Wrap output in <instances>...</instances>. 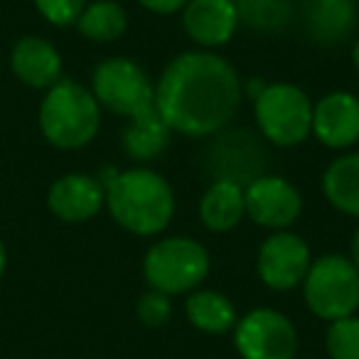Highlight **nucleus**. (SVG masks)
I'll return each mask as SVG.
<instances>
[{"mask_svg":"<svg viewBox=\"0 0 359 359\" xmlns=\"http://www.w3.org/2000/svg\"><path fill=\"white\" fill-rule=\"evenodd\" d=\"M254 116L264 140L278 148H295L313 130V101L288 81L266 84L254 99Z\"/></svg>","mask_w":359,"mask_h":359,"instance_id":"39448f33","label":"nucleus"},{"mask_svg":"<svg viewBox=\"0 0 359 359\" xmlns=\"http://www.w3.org/2000/svg\"><path fill=\"white\" fill-rule=\"evenodd\" d=\"M11 67L32 89H50L62 79V55L42 37H22L11 55Z\"/></svg>","mask_w":359,"mask_h":359,"instance_id":"dca6fc26","label":"nucleus"},{"mask_svg":"<svg viewBox=\"0 0 359 359\" xmlns=\"http://www.w3.org/2000/svg\"><path fill=\"white\" fill-rule=\"evenodd\" d=\"M202 160L212 182L226 180L246 187L256 177L266 175L269 150L261 133H254L249 128H224L212 135Z\"/></svg>","mask_w":359,"mask_h":359,"instance_id":"0eeeda50","label":"nucleus"},{"mask_svg":"<svg viewBox=\"0 0 359 359\" xmlns=\"http://www.w3.org/2000/svg\"><path fill=\"white\" fill-rule=\"evenodd\" d=\"M210 273V251L190 236H168L145 251L143 276L165 295L192 293Z\"/></svg>","mask_w":359,"mask_h":359,"instance_id":"20e7f679","label":"nucleus"},{"mask_svg":"<svg viewBox=\"0 0 359 359\" xmlns=\"http://www.w3.org/2000/svg\"><path fill=\"white\" fill-rule=\"evenodd\" d=\"M244 84L236 69L207 50L177 55L155 84V109L172 133L212 138L234 121Z\"/></svg>","mask_w":359,"mask_h":359,"instance_id":"f257e3e1","label":"nucleus"},{"mask_svg":"<svg viewBox=\"0 0 359 359\" xmlns=\"http://www.w3.org/2000/svg\"><path fill=\"white\" fill-rule=\"evenodd\" d=\"M91 94L101 109L123 118L155 106V84L148 72L128 57H109L91 74Z\"/></svg>","mask_w":359,"mask_h":359,"instance_id":"6e6552de","label":"nucleus"},{"mask_svg":"<svg viewBox=\"0 0 359 359\" xmlns=\"http://www.w3.org/2000/svg\"><path fill=\"white\" fill-rule=\"evenodd\" d=\"M310 264V246L288 229L273 231L269 239H264L256 256L259 278L271 290H293L303 285Z\"/></svg>","mask_w":359,"mask_h":359,"instance_id":"9b49d317","label":"nucleus"},{"mask_svg":"<svg viewBox=\"0 0 359 359\" xmlns=\"http://www.w3.org/2000/svg\"><path fill=\"white\" fill-rule=\"evenodd\" d=\"M239 25L254 32H280L293 20V0H231Z\"/></svg>","mask_w":359,"mask_h":359,"instance_id":"4be33fe9","label":"nucleus"},{"mask_svg":"<svg viewBox=\"0 0 359 359\" xmlns=\"http://www.w3.org/2000/svg\"><path fill=\"white\" fill-rule=\"evenodd\" d=\"M101 126V106L91 89L72 79L50 86L40 104V130L55 148L79 150L96 138Z\"/></svg>","mask_w":359,"mask_h":359,"instance_id":"7ed1b4c3","label":"nucleus"},{"mask_svg":"<svg viewBox=\"0 0 359 359\" xmlns=\"http://www.w3.org/2000/svg\"><path fill=\"white\" fill-rule=\"evenodd\" d=\"M52 215L67 224H81L89 222L104 210L106 190L99 177H91L84 172H69L55 180L47 195Z\"/></svg>","mask_w":359,"mask_h":359,"instance_id":"ddd939ff","label":"nucleus"},{"mask_svg":"<svg viewBox=\"0 0 359 359\" xmlns=\"http://www.w3.org/2000/svg\"><path fill=\"white\" fill-rule=\"evenodd\" d=\"M185 313L192 327L205 334H224L236 327V313L234 303L224 293L217 290H192L185 300Z\"/></svg>","mask_w":359,"mask_h":359,"instance_id":"aec40b11","label":"nucleus"},{"mask_svg":"<svg viewBox=\"0 0 359 359\" xmlns=\"http://www.w3.org/2000/svg\"><path fill=\"white\" fill-rule=\"evenodd\" d=\"M352 65H354V69H357V74H359V40L354 42V47H352Z\"/></svg>","mask_w":359,"mask_h":359,"instance_id":"c85d7f7f","label":"nucleus"},{"mask_svg":"<svg viewBox=\"0 0 359 359\" xmlns=\"http://www.w3.org/2000/svg\"><path fill=\"white\" fill-rule=\"evenodd\" d=\"M349 261L354 264V269L359 271V226L352 236V244H349Z\"/></svg>","mask_w":359,"mask_h":359,"instance_id":"bb28decb","label":"nucleus"},{"mask_svg":"<svg viewBox=\"0 0 359 359\" xmlns=\"http://www.w3.org/2000/svg\"><path fill=\"white\" fill-rule=\"evenodd\" d=\"M106 207L114 222L135 236H158L172 222L175 195L170 182L155 170H121L106 185Z\"/></svg>","mask_w":359,"mask_h":359,"instance_id":"f03ea898","label":"nucleus"},{"mask_svg":"<svg viewBox=\"0 0 359 359\" xmlns=\"http://www.w3.org/2000/svg\"><path fill=\"white\" fill-rule=\"evenodd\" d=\"M323 192L334 210L359 219V150L339 155L327 165Z\"/></svg>","mask_w":359,"mask_h":359,"instance_id":"6ab92c4d","label":"nucleus"},{"mask_svg":"<svg viewBox=\"0 0 359 359\" xmlns=\"http://www.w3.org/2000/svg\"><path fill=\"white\" fill-rule=\"evenodd\" d=\"M303 298L310 313L325 323L349 318L359 308V271L342 254L320 256L303 280Z\"/></svg>","mask_w":359,"mask_h":359,"instance_id":"423d86ee","label":"nucleus"},{"mask_svg":"<svg viewBox=\"0 0 359 359\" xmlns=\"http://www.w3.org/2000/svg\"><path fill=\"white\" fill-rule=\"evenodd\" d=\"M264 86L266 84L261 79H249V81H246V86H244V91L251 96V99H256V96H259L261 91H264Z\"/></svg>","mask_w":359,"mask_h":359,"instance_id":"cd10ccee","label":"nucleus"},{"mask_svg":"<svg viewBox=\"0 0 359 359\" xmlns=\"http://www.w3.org/2000/svg\"><path fill=\"white\" fill-rule=\"evenodd\" d=\"M35 6L47 22L67 27L79 20L81 11L86 8V0H35Z\"/></svg>","mask_w":359,"mask_h":359,"instance_id":"393cba45","label":"nucleus"},{"mask_svg":"<svg viewBox=\"0 0 359 359\" xmlns=\"http://www.w3.org/2000/svg\"><path fill=\"white\" fill-rule=\"evenodd\" d=\"M246 217L271 231H283L298 222L303 197L290 180L280 175H261L244 187Z\"/></svg>","mask_w":359,"mask_h":359,"instance_id":"9d476101","label":"nucleus"},{"mask_svg":"<svg viewBox=\"0 0 359 359\" xmlns=\"http://www.w3.org/2000/svg\"><path fill=\"white\" fill-rule=\"evenodd\" d=\"M325 349L330 359H359V318L332 320L325 334Z\"/></svg>","mask_w":359,"mask_h":359,"instance_id":"5701e85b","label":"nucleus"},{"mask_svg":"<svg viewBox=\"0 0 359 359\" xmlns=\"http://www.w3.org/2000/svg\"><path fill=\"white\" fill-rule=\"evenodd\" d=\"M172 130L163 121L155 106L135 114L128 118L123 133H121V145H123L126 155L135 163H150V160L160 158L168 150Z\"/></svg>","mask_w":359,"mask_h":359,"instance_id":"f3484780","label":"nucleus"},{"mask_svg":"<svg viewBox=\"0 0 359 359\" xmlns=\"http://www.w3.org/2000/svg\"><path fill=\"white\" fill-rule=\"evenodd\" d=\"M182 27L202 50L224 47L239 27V15L231 0H187L182 8Z\"/></svg>","mask_w":359,"mask_h":359,"instance_id":"4468645a","label":"nucleus"},{"mask_svg":"<svg viewBox=\"0 0 359 359\" xmlns=\"http://www.w3.org/2000/svg\"><path fill=\"white\" fill-rule=\"evenodd\" d=\"M6 264H8V254H6L3 241H0V276H3V271H6Z\"/></svg>","mask_w":359,"mask_h":359,"instance_id":"c756f323","label":"nucleus"},{"mask_svg":"<svg viewBox=\"0 0 359 359\" xmlns=\"http://www.w3.org/2000/svg\"><path fill=\"white\" fill-rule=\"evenodd\" d=\"M310 133L332 150H347L359 143V99L349 91H330L313 104Z\"/></svg>","mask_w":359,"mask_h":359,"instance_id":"f8f14e48","label":"nucleus"},{"mask_svg":"<svg viewBox=\"0 0 359 359\" xmlns=\"http://www.w3.org/2000/svg\"><path fill=\"white\" fill-rule=\"evenodd\" d=\"M135 315L145 327H163L172 318V303H170V295L160 293V290L150 288L148 293H143L135 305Z\"/></svg>","mask_w":359,"mask_h":359,"instance_id":"b1692460","label":"nucleus"},{"mask_svg":"<svg viewBox=\"0 0 359 359\" xmlns=\"http://www.w3.org/2000/svg\"><path fill=\"white\" fill-rule=\"evenodd\" d=\"M234 347L241 359H293L298 332L280 310L254 308L236 320Z\"/></svg>","mask_w":359,"mask_h":359,"instance_id":"1a4fd4ad","label":"nucleus"},{"mask_svg":"<svg viewBox=\"0 0 359 359\" xmlns=\"http://www.w3.org/2000/svg\"><path fill=\"white\" fill-rule=\"evenodd\" d=\"M357 20V0H308L305 6V30L320 47H337L347 42Z\"/></svg>","mask_w":359,"mask_h":359,"instance_id":"2eb2a0df","label":"nucleus"},{"mask_svg":"<svg viewBox=\"0 0 359 359\" xmlns=\"http://www.w3.org/2000/svg\"><path fill=\"white\" fill-rule=\"evenodd\" d=\"M138 3L155 15H172L187 6V0H138Z\"/></svg>","mask_w":359,"mask_h":359,"instance_id":"a878e982","label":"nucleus"},{"mask_svg":"<svg viewBox=\"0 0 359 359\" xmlns=\"http://www.w3.org/2000/svg\"><path fill=\"white\" fill-rule=\"evenodd\" d=\"M74 25L86 40L114 42L128 30V13L116 0H94V3H86Z\"/></svg>","mask_w":359,"mask_h":359,"instance_id":"412c9836","label":"nucleus"},{"mask_svg":"<svg viewBox=\"0 0 359 359\" xmlns=\"http://www.w3.org/2000/svg\"><path fill=\"white\" fill-rule=\"evenodd\" d=\"M246 217L244 187L226 180H215L200 200V222L205 229L224 234L241 224Z\"/></svg>","mask_w":359,"mask_h":359,"instance_id":"a211bd4d","label":"nucleus"}]
</instances>
